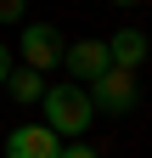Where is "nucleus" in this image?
<instances>
[{
	"instance_id": "1a4fd4ad",
	"label": "nucleus",
	"mask_w": 152,
	"mask_h": 158,
	"mask_svg": "<svg viewBox=\"0 0 152 158\" xmlns=\"http://www.w3.org/2000/svg\"><path fill=\"white\" fill-rule=\"evenodd\" d=\"M56 158H96V152H90V147L79 141V147H62V152H56Z\"/></svg>"
},
{
	"instance_id": "20e7f679",
	"label": "nucleus",
	"mask_w": 152,
	"mask_h": 158,
	"mask_svg": "<svg viewBox=\"0 0 152 158\" xmlns=\"http://www.w3.org/2000/svg\"><path fill=\"white\" fill-rule=\"evenodd\" d=\"M62 68L73 73V85H90V79H102V73L113 68V56H107L102 40H79V45L62 51Z\"/></svg>"
},
{
	"instance_id": "6e6552de",
	"label": "nucleus",
	"mask_w": 152,
	"mask_h": 158,
	"mask_svg": "<svg viewBox=\"0 0 152 158\" xmlns=\"http://www.w3.org/2000/svg\"><path fill=\"white\" fill-rule=\"evenodd\" d=\"M0 23H23V0H0Z\"/></svg>"
},
{
	"instance_id": "423d86ee",
	"label": "nucleus",
	"mask_w": 152,
	"mask_h": 158,
	"mask_svg": "<svg viewBox=\"0 0 152 158\" xmlns=\"http://www.w3.org/2000/svg\"><path fill=\"white\" fill-rule=\"evenodd\" d=\"M107 56H113V68H130V73H135L146 62V34L141 28H118V34L107 40Z\"/></svg>"
},
{
	"instance_id": "9b49d317",
	"label": "nucleus",
	"mask_w": 152,
	"mask_h": 158,
	"mask_svg": "<svg viewBox=\"0 0 152 158\" xmlns=\"http://www.w3.org/2000/svg\"><path fill=\"white\" fill-rule=\"evenodd\" d=\"M118 6H135V0H118Z\"/></svg>"
},
{
	"instance_id": "f03ea898",
	"label": "nucleus",
	"mask_w": 152,
	"mask_h": 158,
	"mask_svg": "<svg viewBox=\"0 0 152 158\" xmlns=\"http://www.w3.org/2000/svg\"><path fill=\"white\" fill-rule=\"evenodd\" d=\"M90 102H96V113H130L135 107V73L130 68H107L102 79H90Z\"/></svg>"
},
{
	"instance_id": "9d476101",
	"label": "nucleus",
	"mask_w": 152,
	"mask_h": 158,
	"mask_svg": "<svg viewBox=\"0 0 152 158\" xmlns=\"http://www.w3.org/2000/svg\"><path fill=\"white\" fill-rule=\"evenodd\" d=\"M6 73H11V51L0 45V85H6Z\"/></svg>"
},
{
	"instance_id": "0eeeda50",
	"label": "nucleus",
	"mask_w": 152,
	"mask_h": 158,
	"mask_svg": "<svg viewBox=\"0 0 152 158\" xmlns=\"http://www.w3.org/2000/svg\"><path fill=\"white\" fill-rule=\"evenodd\" d=\"M6 90L17 96V102H40V96H45V79H40V68H11L6 73Z\"/></svg>"
},
{
	"instance_id": "f257e3e1",
	"label": "nucleus",
	"mask_w": 152,
	"mask_h": 158,
	"mask_svg": "<svg viewBox=\"0 0 152 158\" xmlns=\"http://www.w3.org/2000/svg\"><path fill=\"white\" fill-rule=\"evenodd\" d=\"M40 107H45V124L56 135H85L90 118H96V102H90L85 85H45Z\"/></svg>"
},
{
	"instance_id": "39448f33",
	"label": "nucleus",
	"mask_w": 152,
	"mask_h": 158,
	"mask_svg": "<svg viewBox=\"0 0 152 158\" xmlns=\"http://www.w3.org/2000/svg\"><path fill=\"white\" fill-rule=\"evenodd\" d=\"M56 152H62V141L51 124H17L6 135V158H56Z\"/></svg>"
},
{
	"instance_id": "7ed1b4c3",
	"label": "nucleus",
	"mask_w": 152,
	"mask_h": 158,
	"mask_svg": "<svg viewBox=\"0 0 152 158\" xmlns=\"http://www.w3.org/2000/svg\"><path fill=\"white\" fill-rule=\"evenodd\" d=\"M62 51L68 45H62V34H56L51 23H28L23 28V68H40V73L45 68H62Z\"/></svg>"
}]
</instances>
